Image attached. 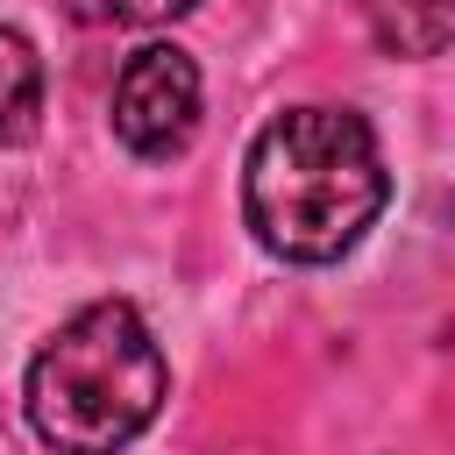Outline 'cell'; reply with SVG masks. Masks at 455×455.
I'll return each mask as SVG.
<instances>
[{
  "label": "cell",
  "mask_w": 455,
  "mask_h": 455,
  "mask_svg": "<svg viewBox=\"0 0 455 455\" xmlns=\"http://www.w3.org/2000/svg\"><path fill=\"white\" fill-rule=\"evenodd\" d=\"M384 156L348 107H284L249 142L242 213L249 235L284 263H334L384 213Z\"/></svg>",
  "instance_id": "1"
},
{
  "label": "cell",
  "mask_w": 455,
  "mask_h": 455,
  "mask_svg": "<svg viewBox=\"0 0 455 455\" xmlns=\"http://www.w3.org/2000/svg\"><path fill=\"white\" fill-rule=\"evenodd\" d=\"M164 348L128 299L71 313L28 363L21 405L50 455H121L164 405Z\"/></svg>",
  "instance_id": "2"
},
{
  "label": "cell",
  "mask_w": 455,
  "mask_h": 455,
  "mask_svg": "<svg viewBox=\"0 0 455 455\" xmlns=\"http://www.w3.org/2000/svg\"><path fill=\"white\" fill-rule=\"evenodd\" d=\"M192 128H199V64L178 43H142L114 78V135L135 156L164 164L192 142Z\"/></svg>",
  "instance_id": "3"
},
{
  "label": "cell",
  "mask_w": 455,
  "mask_h": 455,
  "mask_svg": "<svg viewBox=\"0 0 455 455\" xmlns=\"http://www.w3.org/2000/svg\"><path fill=\"white\" fill-rule=\"evenodd\" d=\"M36 128H43V57L14 21H0V149H28Z\"/></svg>",
  "instance_id": "4"
},
{
  "label": "cell",
  "mask_w": 455,
  "mask_h": 455,
  "mask_svg": "<svg viewBox=\"0 0 455 455\" xmlns=\"http://www.w3.org/2000/svg\"><path fill=\"white\" fill-rule=\"evenodd\" d=\"M391 57H441L455 43V0H355Z\"/></svg>",
  "instance_id": "5"
},
{
  "label": "cell",
  "mask_w": 455,
  "mask_h": 455,
  "mask_svg": "<svg viewBox=\"0 0 455 455\" xmlns=\"http://www.w3.org/2000/svg\"><path fill=\"white\" fill-rule=\"evenodd\" d=\"M185 7H199V0H92V14H107V21H135V28L171 21V14H185Z\"/></svg>",
  "instance_id": "6"
}]
</instances>
